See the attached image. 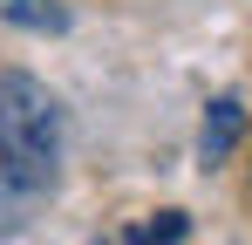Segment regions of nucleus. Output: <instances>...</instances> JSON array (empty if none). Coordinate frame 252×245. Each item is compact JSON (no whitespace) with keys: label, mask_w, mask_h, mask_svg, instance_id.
<instances>
[{"label":"nucleus","mask_w":252,"mask_h":245,"mask_svg":"<svg viewBox=\"0 0 252 245\" xmlns=\"http://www.w3.org/2000/svg\"><path fill=\"white\" fill-rule=\"evenodd\" d=\"M68 150V109L41 75L0 68V191H48Z\"/></svg>","instance_id":"1"},{"label":"nucleus","mask_w":252,"mask_h":245,"mask_svg":"<svg viewBox=\"0 0 252 245\" xmlns=\"http://www.w3.org/2000/svg\"><path fill=\"white\" fill-rule=\"evenodd\" d=\"M239 136H246V102H239V95H218L205 109V129H198V163L218 170V163L239 150Z\"/></svg>","instance_id":"2"},{"label":"nucleus","mask_w":252,"mask_h":245,"mask_svg":"<svg viewBox=\"0 0 252 245\" xmlns=\"http://www.w3.org/2000/svg\"><path fill=\"white\" fill-rule=\"evenodd\" d=\"M0 21L28 28V34H62L68 28V7L62 0H0Z\"/></svg>","instance_id":"3"},{"label":"nucleus","mask_w":252,"mask_h":245,"mask_svg":"<svg viewBox=\"0 0 252 245\" xmlns=\"http://www.w3.org/2000/svg\"><path fill=\"white\" fill-rule=\"evenodd\" d=\"M184 239H191V218L184 211H157V218L129 225V245H184Z\"/></svg>","instance_id":"4"}]
</instances>
